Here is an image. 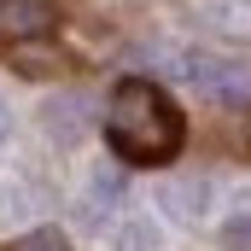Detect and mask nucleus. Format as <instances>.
<instances>
[{"mask_svg": "<svg viewBox=\"0 0 251 251\" xmlns=\"http://www.w3.org/2000/svg\"><path fill=\"white\" fill-rule=\"evenodd\" d=\"M105 140L123 164H164L181 152L187 123L176 111V100L158 88V82H140L128 76L111 88V105H105Z\"/></svg>", "mask_w": 251, "mask_h": 251, "instance_id": "nucleus-1", "label": "nucleus"}, {"mask_svg": "<svg viewBox=\"0 0 251 251\" xmlns=\"http://www.w3.org/2000/svg\"><path fill=\"white\" fill-rule=\"evenodd\" d=\"M199 88L216 94V100H228V105H246L251 100V70H240V64H210Z\"/></svg>", "mask_w": 251, "mask_h": 251, "instance_id": "nucleus-6", "label": "nucleus"}, {"mask_svg": "<svg viewBox=\"0 0 251 251\" xmlns=\"http://www.w3.org/2000/svg\"><path fill=\"white\" fill-rule=\"evenodd\" d=\"M117 193H123V176H117V170H100V176L88 181V204H82V216H88V222H100V216L111 210V199H117Z\"/></svg>", "mask_w": 251, "mask_h": 251, "instance_id": "nucleus-8", "label": "nucleus"}, {"mask_svg": "<svg viewBox=\"0 0 251 251\" xmlns=\"http://www.w3.org/2000/svg\"><path fill=\"white\" fill-rule=\"evenodd\" d=\"M59 29V12L53 0H0V41L6 47H29L41 35Z\"/></svg>", "mask_w": 251, "mask_h": 251, "instance_id": "nucleus-2", "label": "nucleus"}, {"mask_svg": "<svg viewBox=\"0 0 251 251\" xmlns=\"http://www.w3.org/2000/svg\"><path fill=\"white\" fill-rule=\"evenodd\" d=\"M41 128H47L53 146H76V140L94 128V100H88V94H53V100L41 105Z\"/></svg>", "mask_w": 251, "mask_h": 251, "instance_id": "nucleus-3", "label": "nucleus"}, {"mask_svg": "<svg viewBox=\"0 0 251 251\" xmlns=\"http://www.w3.org/2000/svg\"><path fill=\"white\" fill-rule=\"evenodd\" d=\"M222 240H228V251H251V210H240V216H228Z\"/></svg>", "mask_w": 251, "mask_h": 251, "instance_id": "nucleus-11", "label": "nucleus"}, {"mask_svg": "<svg viewBox=\"0 0 251 251\" xmlns=\"http://www.w3.org/2000/svg\"><path fill=\"white\" fill-rule=\"evenodd\" d=\"M158 204L176 222H199L210 210V181L204 176H170V181H158Z\"/></svg>", "mask_w": 251, "mask_h": 251, "instance_id": "nucleus-4", "label": "nucleus"}, {"mask_svg": "<svg viewBox=\"0 0 251 251\" xmlns=\"http://www.w3.org/2000/svg\"><path fill=\"white\" fill-rule=\"evenodd\" d=\"M111 246H117V251H164V234H158V222H146V216H128V222H117Z\"/></svg>", "mask_w": 251, "mask_h": 251, "instance_id": "nucleus-7", "label": "nucleus"}, {"mask_svg": "<svg viewBox=\"0 0 251 251\" xmlns=\"http://www.w3.org/2000/svg\"><path fill=\"white\" fill-rule=\"evenodd\" d=\"M35 210V193L24 181H0V216H29Z\"/></svg>", "mask_w": 251, "mask_h": 251, "instance_id": "nucleus-9", "label": "nucleus"}, {"mask_svg": "<svg viewBox=\"0 0 251 251\" xmlns=\"http://www.w3.org/2000/svg\"><path fill=\"white\" fill-rule=\"evenodd\" d=\"M6 140H12V111H6V100H0V152H6Z\"/></svg>", "mask_w": 251, "mask_h": 251, "instance_id": "nucleus-13", "label": "nucleus"}, {"mask_svg": "<svg viewBox=\"0 0 251 251\" xmlns=\"http://www.w3.org/2000/svg\"><path fill=\"white\" fill-rule=\"evenodd\" d=\"M193 18L228 41H251V0H193Z\"/></svg>", "mask_w": 251, "mask_h": 251, "instance_id": "nucleus-5", "label": "nucleus"}, {"mask_svg": "<svg viewBox=\"0 0 251 251\" xmlns=\"http://www.w3.org/2000/svg\"><path fill=\"white\" fill-rule=\"evenodd\" d=\"M6 251H70V240H64L59 228H35V234H24V240H12Z\"/></svg>", "mask_w": 251, "mask_h": 251, "instance_id": "nucleus-10", "label": "nucleus"}, {"mask_svg": "<svg viewBox=\"0 0 251 251\" xmlns=\"http://www.w3.org/2000/svg\"><path fill=\"white\" fill-rule=\"evenodd\" d=\"M18 70H24V76H47V70H59V59H47V53H35V47H18Z\"/></svg>", "mask_w": 251, "mask_h": 251, "instance_id": "nucleus-12", "label": "nucleus"}]
</instances>
